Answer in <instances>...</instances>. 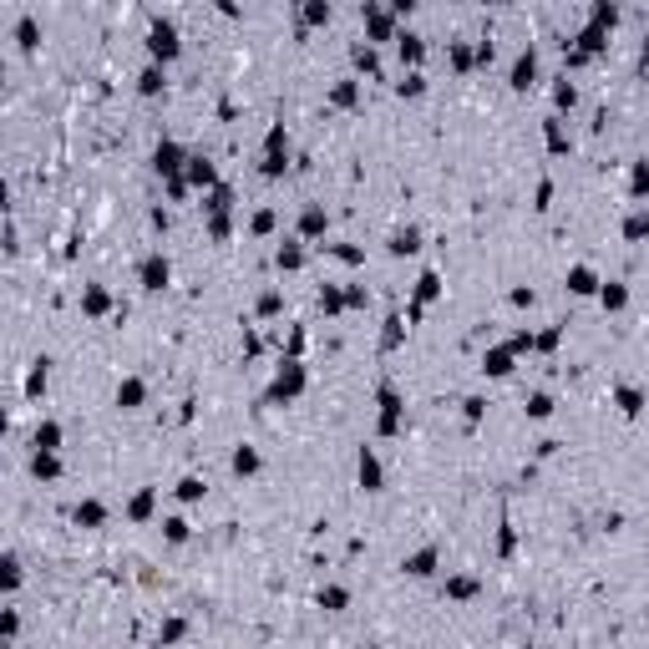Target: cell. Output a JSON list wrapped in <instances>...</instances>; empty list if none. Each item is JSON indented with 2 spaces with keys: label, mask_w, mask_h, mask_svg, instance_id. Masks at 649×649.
Returning a JSON list of instances; mask_svg holds the SVG:
<instances>
[{
  "label": "cell",
  "mask_w": 649,
  "mask_h": 649,
  "mask_svg": "<svg viewBox=\"0 0 649 649\" xmlns=\"http://www.w3.org/2000/svg\"><path fill=\"white\" fill-rule=\"evenodd\" d=\"M396 41H401V61L416 67V61H421V41H416V36H396Z\"/></svg>",
  "instance_id": "cell-17"
},
{
  "label": "cell",
  "mask_w": 649,
  "mask_h": 649,
  "mask_svg": "<svg viewBox=\"0 0 649 649\" xmlns=\"http://www.w3.org/2000/svg\"><path fill=\"white\" fill-rule=\"evenodd\" d=\"M533 82H538V56L528 51V56H517V67H512V86H517V92H528Z\"/></svg>",
  "instance_id": "cell-5"
},
{
  "label": "cell",
  "mask_w": 649,
  "mask_h": 649,
  "mask_svg": "<svg viewBox=\"0 0 649 649\" xmlns=\"http://www.w3.org/2000/svg\"><path fill=\"white\" fill-rule=\"evenodd\" d=\"M320 228H324V218H320L315 209H309V213H305V233H320Z\"/></svg>",
  "instance_id": "cell-31"
},
{
  "label": "cell",
  "mask_w": 649,
  "mask_h": 649,
  "mask_svg": "<svg viewBox=\"0 0 649 649\" xmlns=\"http://www.w3.org/2000/svg\"><path fill=\"white\" fill-rule=\"evenodd\" d=\"M76 523H102V502H86V508H76Z\"/></svg>",
  "instance_id": "cell-24"
},
{
  "label": "cell",
  "mask_w": 649,
  "mask_h": 649,
  "mask_svg": "<svg viewBox=\"0 0 649 649\" xmlns=\"http://www.w3.org/2000/svg\"><path fill=\"white\" fill-rule=\"evenodd\" d=\"M396 92H401V97H421V92H426V82H421V71H411V76H406V82H401V86H396Z\"/></svg>",
  "instance_id": "cell-20"
},
{
  "label": "cell",
  "mask_w": 649,
  "mask_h": 649,
  "mask_svg": "<svg viewBox=\"0 0 649 649\" xmlns=\"http://www.w3.org/2000/svg\"><path fill=\"white\" fill-rule=\"evenodd\" d=\"M178 497H183V502H198V497H203V482H198V477H183V482H178Z\"/></svg>",
  "instance_id": "cell-19"
},
{
  "label": "cell",
  "mask_w": 649,
  "mask_h": 649,
  "mask_svg": "<svg viewBox=\"0 0 649 649\" xmlns=\"http://www.w3.org/2000/svg\"><path fill=\"white\" fill-rule=\"evenodd\" d=\"M411 5H416V0H391V10H411Z\"/></svg>",
  "instance_id": "cell-32"
},
{
  "label": "cell",
  "mask_w": 649,
  "mask_h": 649,
  "mask_svg": "<svg viewBox=\"0 0 649 649\" xmlns=\"http://www.w3.org/2000/svg\"><path fill=\"white\" fill-rule=\"evenodd\" d=\"M163 528H167V538H173V543H183V538H188V523H183V517H167Z\"/></svg>",
  "instance_id": "cell-23"
},
{
  "label": "cell",
  "mask_w": 649,
  "mask_h": 649,
  "mask_svg": "<svg viewBox=\"0 0 649 649\" xmlns=\"http://www.w3.org/2000/svg\"><path fill=\"white\" fill-rule=\"evenodd\" d=\"M178 163H183V152H178L173 142H163L158 148V173H178Z\"/></svg>",
  "instance_id": "cell-10"
},
{
  "label": "cell",
  "mask_w": 649,
  "mask_h": 649,
  "mask_svg": "<svg viewBox=\"0 0 649 649\" xmlns=\"http://www.w3.org/2000/svg\"><path fill=\"white\" fill-rule=\"evenodd\" d=\"M300 259H305L300 249H279V269H300Z\"/></svg>",
  "instance_id": "cell-27"
},
{
  "label": "cell",
  "mask_w": 649,
  "mask_h": 649,
  "mask_svg": "<svg viewBox=\"0 0 649 649\" xmlns=\"http://www.w3.org/2000/svg\"><path fill=\"white\" fill-rule=\"evenodd\" d=\"M401 340V315H391V320H386V350H391Z\"/></svg>",
  "instance_id": "cell-28"
},
{
  "label": "cell",
  "mask_w": 649,
  "mask_h": 649,
  "mask_svg": "<svg viewBox=\"0 0 649 649\" xmlns=\"http://www.w3.org/2000/svg\"><path fill=\"white\" fill-rule=\"evenodd\" d=\"M117 401H122V406H137L142 401V381H122L117 386Z\"/></svg>",
  "instance_id": "cell-14"
},
{
  "label": "cell",
  "mask_w": 649,
  "mask_h": 649,
  "mask_svg": "<svg viewBox=\"0 0 649 649\" xmlns=\"http://www.w3.org/2000/svg\"><path fill=\"white\" fill-rule=\"evenodd\" d=\"M158 86H163V71H158V67H148V71H142V92L152 97V92H158Z\"/></svg>",
  "instance_id": "cell-22"
},
{
  "label": "cell",
  "mask_w": 649,
  "mask_h": 649,
  "mask_svg": "<svg viewBox=\"0 0 649 649\" xmlns=\"http://www.w3.org/2000/svg\"><path fill=\"white\" fill-rule=\"evenodd\" d=\"M148 51H152L158 61H173L178 51H183V46H178V31H173L167 21H152V31H148Z\"/></svg>",
  "instance_id": "cell-1"
},
{
  "label": "cell",
  "mask_w": 649,
  "mask_h": 649,
  "mask_svg": "<svg viewBox=\"0 0 649 649\" xmlns=\"http://www.w3.org/2000/svg\"><path fill=\"white\" fill-rule=\"evenodd\" d=\"M213 178H218V173H213V163H209V158H188V183H193V188L213 183Z\"/></svg>",
  "instance_id": "cell-8"
},
{
  "label": "cell",
  "mask_w": 649,
  "mask_h": 649,
  "mask_svg": "<svg viewBox=\"0 0 649 649\" xmlns=\"http://www.w3.org/2000/svg\"><path fill=\"white\" fill-rule=\"evenodd\" d=\"M345 604H350L345 589H320V609H345Z\"/></svg>",
  "instance_id": "cell-16"
},
{
  "label": "cell",
  "mask_w": 649,
  "mask_h": 649,
  "mask_svg": "<svg viewBox=\"0 0 649 649\" xmlns=\"http://www.w3.org/2000/svg\"><path fill=\"white\" fill-rule=\"evenodd\" d=\"M406 574L411 578H432L436 574V548H421L416 558H406Z\"/></svg>",
  "instance_id": "cell-6"
},
{
  "label": "cell",
  "mask_w": 649,
  "mask_h": 649,
  "mask_svg": "<svg viewBox=\"0 0 649 649\" xmlns=\"http://www.w3.org/2000/svg\"><path fill=\"white\" fill-rule=\"evenodd\" d=\"M599 300H604V309H624V305H629V294H624V284H604Z\"/></svg>",
  "instance_id": "cell-12"
},
{
  "label": "cell",
  "mask_w": 649,
  "mask_h": 649,
  "mask_svg": "<svg viewBox=\"0 0 649 649\" xmlns=\"http://www.w3.org/2000/svg\"><path fill=\"white\" fill-rule=\"evenodd\" d=\"M482 370H492V375H508V370H512V355H508V350H492Z\"/></svg>",
  "instance_id": "cell-13"
},
{
  "label": "cell",
  "mask_w": 649,
  "mask_h": 649,
  "mask_svg": "<svg viewBox=\"0 0 649 649\" xmlns=\"http://www.w3.org/2000/svg\"><path fill=\"white\" fill-rule=\"evenodd\" d=\"M644 188H649V167L639 163V167H634V193H644Z\"/></svg>",
  "instance_id": "cell-30"
},
{
  "label": "cell",
  "mask_w": 649,
  "mask_h": 649,
  "mask_svg": "<svg viewBox=\"0 0 649 649\" xmlns=\"http://www.w3.org/2000/svg\"><path fill=\"white\" fill-rule=\"evenodd\" d=\"M644 406V396L639 391H629V386H624V391H619V411H629V416H634V411H639Z\"/></svg>",
  "instance_id": "cell-21"
},
{
  "label": "cell",
  "mask_w": 649,
  "mask_h": 649,
  "mask_svg": "<svg viewBox=\"0 0 649 649\" xmlns=\"http://www.w3.org/2000/svg\"><path fill=\"white\" fill-rule=\"evenodd\" d=\"M644 233H649V218L634 213V218H629V239H644Z\"/></svg>",
  "instance_id": "cell-29"
},
{
  "label": "cell",
  "mask_w": 649,
  "mask_h": 649,
  "mask_svg": "<svg viewBox=\"0 0 649 649\" xmlns=\"http://www.w3.org/2000/svg\"><path fill=\"white\" fill-rule=\"evenodd\" d=\"M436 294H441V279H436V274H421V284H416V300L426 305V300H436Z\"/></svg>",
  "instance_id": "cell-15"
},
{
  "label": "cell",
  "mask_w": 649,
  "mask_h": 649,
  "mask_svg": "<svg viewBox=\"0 0 649 649\" xmlns=\"http://www.w3.org/2000/svg\"><path fill=\"white\" fill-rule=\"evenodd\" d=\"M355 472H360V487H366V492H381V462H375L370 447L360 451V467H355Z\"/></svg>",
  "instance_id": "cell-4"
},
{
  "label": "cell",
  "mask_w": 649,
  "mask_h": 649,
  "mask_svg": "<svg viewBox=\"0 0 649 649\" xmlns=\"http://www.w3.org/2000/svg\"><path fill=\"white\" fill-rule=\"evenodd\" d=\"M300 391H305V370L290 360V366L274 375V386H269V401H290V396H300Z\"/></svg>",
  "instance_id": "cell-2"
},
{
  "label": "cell",
  "mask_w": 649,
  "mask_h": 649,
  "mask_svg": "<svg viewBox=\"0 0 649 649\" xmlns=\"http://www.w3.org/2000/svg\"><path fill=\"white\" fill-rule=\"evenodd\" d=\"M142 284H148V290H163V284H167V259L152 254L148 264H142Z\"/></svg>",
  "instance_id": "cell-7"
},
{
  "label": "cell",
  "mask_w": 649,
  "mask_h": 649,
  "mask_svg": "<svg viewBox=\"0 0 649 649\" xmlns=\"http://www.w3.org/2000/svg\"><path fill=\"white\" fill-rule=\"evenodd\" d=\"M528 411H533V416L543 421V416H548V411H553V401H548V396H533V401H528Z\"/></svg>",
  "instance_id": "cell-26"
},
{
  "label": "cell",
  "mask_w": 649,
  "mask_h": 649,
  "mask_svg": "<svg viewBox=\"0 0 649 649\" xmlns=\"http://www.w3.org/2000/svg\"><path fill=\"white\" fill-rule=\"evenodd\" d=\"M305 16H309V25H320L324 16H330V5H324V0H309V5H305Z\"/></svg>",
  "instance_id": "cell-25"
},
{
  "label": "cell",
  "mask_w": 649,
  "mask_h": 649,
  "mask_svg": "<svg viewBox=\"0 0 649 649\" xmlns=\"http://www.w3.org/2000/svg\"><path fill=\"white\" fill-rule=\"evenodd\" d=\"M421 249V233L416 228H406V233H396V239H391V254H416Z\"/></svg>",
  "instance_id": "cell-9"
},
{
  "label": "cell",
  "mask_w": 649,
  "mask_h": 649,
  "mask_svg": "<svg viewBox=\"0 0 649 649\" xmlns=\"http://www.w3.org/2000/svg\"><path fill=\"white\" fill-rule=\"evenodd\" d=\"M381 432L386 436L401 432V396H396V386H381Z\"/></svg>",
  "instance_id": "cell-3"
},
{
  "label": "cell",
  "mask_w": 649,
  "mask_h": 649,
  "mask_svg": "<svg viewBox=\"0 0 649 649\" xmlns=\"http://www.w3.org/2000/svg\"><path fill=\"white\" fill-rule=\"evenodd\" d=\"M233 472H259V457H254L249 447H239V451H233Z\"/></svg>",
  "instance_id": "cell-18"
},
{
  "label": "cell",
  "mask_w": 649,
  "mask_h": 649,
  "mask_svg": "<svg viewBox=\"0 0 649 649\" xmlns=\"http://www.w3.org/2000/svg\"><path fill=\"white\" fill-rule=\"evenodd\" d=\"M568 290H574V294H593V274H589V269H568Z\"/></svg>",
  "instance_id": "cell-11"
}]
</instances>
